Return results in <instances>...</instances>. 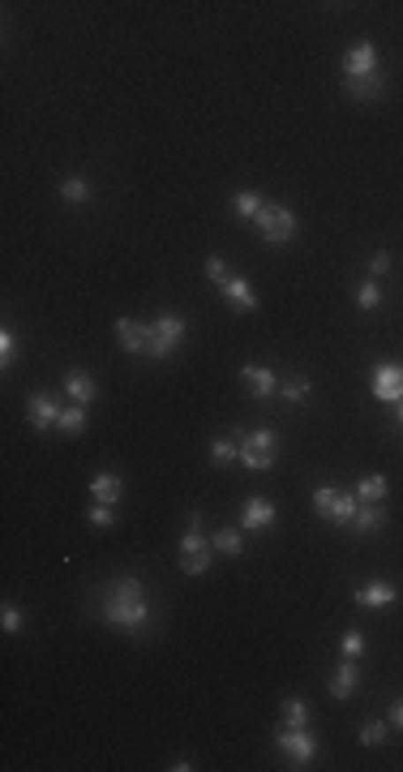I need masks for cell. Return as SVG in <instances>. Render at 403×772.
<instances>
[{
    "mask_svg": "<svg viewBox=\"0 0 403 772\" xmlns=\"http://www.w3.org/2000/svg\"><path fill=\"white\" fill-rule=\"evenodd\" d=\"M65 395H69L73 404L90 408V404L99 399V386H95V378H90L87 369H69V374H65Z\"/></svg>",
    "mask_w": 403,
    "mask_h": 772,
    "instance_id": "obj_13",
    "label": "cell"
},
{
    "mask_svg": "<svg viewBox=\"0 0 403 772\" xmlns=\"http://www.w3.org/2000/svg\"><path fill=\"white\" fill-rule=\"evenodd\" d=\"M202 271H206V279H210V283H219V279H228V266H224V258H215V253L206 258V266H202Z\"/></svg>",
    "mask_w": 403,
    "mask_h": 772,
    "instance_id": "obj_36",
    "label": "cell"
},
{
    "mask_svg": "<svg viewBox=\"0 0 403 772\" xmlns=\"http://www.w3.org/2000/svg\"><path fill=\"white\" fill-rule=\"evenodd\" d=\"M339 657H347V661H361V657H365V635L356 631V627L344 631V639H339Z\"/></svg>",
    "mask_w": 403,
    "mask_h": 772,
    "instance_id": "obj_30",
    "label": "cell"
},
{
    "mask_svg": "<svg viewBox=\"0 0 403 772\" xmlns=\"http://www.w3.org/2000/svg\"><path fill=\"white\" fill-rule=\"evenodd\" d=\"M13 348H18V344H13V331H0V369L13 365V357H18Z\"/></svg>",
    "mask_w": 403,
    "mask_h": 772,
    "instance_id": "obj_35",
    "label": "cell"
},
{
    "mask_svg": "<svg viewBox=\"0 0 403 772\" xmlns=\"http://www.w3.org/2000/svg\"><path fill=\"white\" fill-rule=\"evenodd\" d=\"M356 305H361L365 313H374L377 305H382V288H377V279H365V283L356 288Z\"/></svg>",
    "mask_w": 403,
    "mask_h": 772,
    "instance_id": "obj_32",
    "label": "cell"
},
{
    "mask_svg": "<svg viewBox=\"0 0 403 772\" xmlns=\"http://www.w3.org/2000/svg\"><path fill=\"white\" fill-rule=\"evenodd\" d=\"M356 683H361V665L339 657L335 674H331V695H335V699H352V695H356Z\"/></svg>",
    "mask_w": 403,
    "mask_h": 772,
    "instance_id": "obj_15",
    "label": "cell"
},
{
    "mask_svg": "<svg viewBox=\"0 0 403 772\" xmlns=\"http://www.w3.org/2000/svg\"><path fill=\"white\" fill-rule=\"evenodd\" d=\"M309 378L305 374H296V378H288V382H279V399H288V404H305L309 399Z\"/></svg>",
    "mask_w": 403,
    "mask_h": 772,
    "instance_id": "obj_26",
    "label": "cell"
},
{
    "mask_svg": "<svg viewBox=\"0 0 403 772\" xmlns=\"http://www.w3.org/2000/svg\"><path fill=\"white\" fill-rule=\"evenodd\" d=\"M116 339L129 357H146V327L129 322V318H116Z\"/></svg>",
    "mask_w": 403,
    "mask_h": 772,
    "instance_id": "obj_17",
    "label": "cell"
},
{
    "mask_svg": "<svg viewBox=\"0 0 403 772\" xmlns=\"http://www.w3.org/2000/svg\"><path fill=\"white\" fill-rule=\"evenodd\" d=\"M335 498H339V490H335V485H317V490H314V515H322L326 524H331V511H335Z\"/></svg>",
    "mask_w": 403,
    "mask_h": 772,
    "instance_id": "obj_29",
    "label": "cell"
},
{
    "mask_svg": "<svg viewBox=\"0 0 403 772\" xmlns=\"http://www.w3.org/2000/svg\"><path fill=\"white\" fill-rule=\"evenodd\" d=\"M386 271H391V253H386V249H377V253H374V275H386Z\"/></svg>",
    "mask_w": 403,
    "mask_h": 772,
    "instance_id": "obj_37",
    "label": "cell"
},
{
    "mask_svg": "<svg viewBox=\"0 0 403 772\" xmlns=\"http://www.w3.org/2000/svg\"><path fill=\"white\" fill-rule=\"evenodd\" d=\"M236 446H240V464L249 472H270L275 468V451H279V434L275 429H254Z\"/></svg>",
    "mask_w": 403,
    "mask_h": 772,
    "instance_id": "obj_5",
    "label": "cell"
},
{
    "mask_svg": "<svg viewBox=\"0 0 403 772\" xmlns=\"http://www.w3.org/2000/svg\"><path fill=\"white\" fill-rule=\"evenodd\" d=\"M180 339H185V318H180L176 309H163V313L146 327V357L168 360L176 348H180Z\"/></svg>",
    "mask_w": 403,
    "mask_h": 772,
    "instance_id": "obj_2",
    "label": "cell"
},
{
    "mask_svg": "<svg viewBox=\"0 0 403 772\" xmlns=\"http://www.w3.org/2000/svg\"><path fill=\"white\" fill-rule=\"evenodd\" d=\"M57 429H60V434H65V438H78V434L87 429V408H82V404H69V408L60 413Z\"/></svg>",
    "mask_w": 403,
    "mask_h": 772,
    "instance_id": "obj_22",
    "label": "cell"
},
{
    "mask_svg": "<svg viewBox=\"0 0 403 772\" xmlns=\"http://www.w3.org/2000/svg\"><path fill=\"white\" fill-rule=\"evenodd\" d=\"M210 562H215V545L202 532V515H189V528L180 537V571L185 575H206Z\"/></svg>",
    "mask_w": 403,
    "mask_h": 772,
    "instance_id": "obj_3",
    "label": "cell"
},
{
    "mask_svg": "<svg viewBox=\"0 0 403 772\" xmlns=\"http://www.w3.org/2000/svg\"><path fill=\"white\" fill-rule=\"evenodd\" d=\"M60 413H65V408H60V404L52 399V395H48V390H34V395L27 399V421H30V429H34V434H48V429H57Z\"/></svg>",
    "mask_w": 403,
    "mask_h": 772,
    "instance_id": "obj_8",
    "label": "cell"
},
{
    "mask_svg": "<svg viewBox=\"0 0 403 772\" xmlns=\"http://www.w3.org/2000/svg\"><path fill=\"white\" fill-rule=\"evenodd\" d=\"M254 223H258V232L270 245H288L292 236H296V215H292V206H284V202H266Z\"/></svg>",
    "mask_w": 403,
    "mask_h": 772,
    "instance_id": "obj_6",
    "label": "cell"
},
{
    "mask_svg": "<svg viewBox=\"0 0 403 772\" xmlns=\"http://www.w3.org/2000/svg\"><path fill=\"white\" fill-rule=\"evenodd\" d=\"M279 713H284V725H309V704H305V699H296V695H292V699H284V708H279Z\"/></svg>",
    "mask_w": 403,
    "mask_h": 772,
    "instance_id": "obj_31",
    "label": "cell"
},
{
    "mask_svg": "<svg viewBox=\"0 0 403 772\" xmlns=\"http://www.w3.org/2000/svg\"><path fill=\"white\" fill-rule=\"evenodd\" d=\"M215 288H219V297H224L232 309H240V313H258V292L249 288V279H245V275L219 279Z\"/></svg>",
    "mask_w": 403,
    "mask_h": 772,
    "instance_id": "obj_10",
    "label": "cell"
},
{
    "mask_svg": "<svg viewBox=\"0 0 403 772\" xmlns=\"http://www.w3.org/2000/svg\"><path fill=\"white\" fill-rule=\"evenodd\" d=\"M339 69H344V82H356V78H374V73H382V69H377V43H369V39L352 43V48L344 52V60H339Z\"/></svg>",
    "mask_w": 403,
    "mask_h": 772,
    "instance_id": "obj_7",
    "label": "cell"
},
{
    "mask_svg": "<svg viewBox=\"0 0 403 772\" xmlns=\"http://www.w3.org/2000/svg\"><path fill=\"white\" fill-rule=\"evenodd\" d=\"M87 524L90 528H112L116 524V506H108V502H90Z\"/></svg>",
    "mask_w": 403,
    "mask_h": 772,
    "instance_id": "obj_33",
    "label": "cell"
},
{
    "mask_svg": "<svg viewBox=\"0 0 403 772\" xmlns=\"http://www.w3.org/2000/svg\"><path fill=\"white\" fill-rule=\"evenodd\" d=\"M236 459H240V446H236L232 438L210 442V464H215V468H228V464H236Z\"/></svg>",
    "mask_w": 403,
    "mask_h": 772,
    "instance_id": "obj_25",
    "label": "cell"
},
{
    "mask_svg": "<svg viewBox=\"0 0 403 772\" xmlns=\"http://www.w3.org/2000/svg\"><path fill=\"white\" fill-rule=\"evenodd\" d=\"M275 515H279L275 502L254 494L249 502H245V511H240V528H245V532H270V528H275Z\"/></svg>",
    "mask_w": 403,
    "mask_h": 772,
    "instance_id": "obj_12",
    "label": "cell"
},
{
    "mask_svg": "<svg viewBox=\"0 0 403 772\" xmlns=\"http://www.w3.org/2000/svg\"><path fill=\"white\" fill-rule=\"evenodd\" d=\"M262 206H266V197L254 189H240V193H232V215L236 220H245V223H254L262 215Z\"/></svg>",
    "mask_w": 403,
    "mask_h": 772,
    "instance_id": "obj_19",
    "label": "cell"
},
{
    "mask_svg": "<svg viewBox=\"0 0 403 772\" xmlns=\"http://www.w3.org/2000/svg\"><path fill=\"white\" fill-rule=\"evenodd\" d=\"M361 609H386L399 601V588L391 583V579H369V583H361L356 588V597H352Z\"/></svg>",
    "mask_w": 403,
    "mask_h": 772,
    "instance_id": "obj_11",
    "label": "cell"
},
{
    "mask_svg": "<svg viewBox=\"0 0 403 772\" xmlns=\"http://www.w3.org/2000/svg\"><path fill=\"white\" fill-rule=\"evenodd\" d=\"M386 721H391V730H403V699H395V704H391Z\"/></svg>",
    "mask_w": 403,
    "mask_h": 772,
    "instance_id": "obj_38",
    "label": "cell"
},
{
    "mask_svg": "<svg viewBox=\"0 0 403 772\" xmlns=\"http://www.w3.org/2000/svg\"><path fill=\"white\" fill-rule=\"evenodd\" d=\"M356 506H361V498H356V494H339V498H335V511H331V524L352 528V520H356Z\"/></svg>",
    "mask_w": 403,
    "mask_h": 772,
    "instance_id": "obj_24",
    "label": "cell"
},
{
    "mask_svg": "<svg viewBox=\"0 0 403 772\" xmlns=\"http://www.w3.org/2000/svg\"><path fill=\"white\" fill-rule=\"evenodd\" d=\"M352 528H356V532H365V537H374V532H382V528H386V511H382L377 502H361V506H356V520H352Z\"/></svg>",
    "mask_w": 403,
    "mask_h": 772,
    "instance_id": "obj_18",
    "label": "cell"
},
{
    "mask_svg": "<svg viewBox=\"0 0 403 772\" xmlns=\"http://www.w3.org/2000/svg\"><path fill=\"white\" fill-rule=\"evenodd\" d=\"M210 545H215V553H224V558H240L245 553V537H240V528H219L210 537Z\"/></svg>",
    "mask_w": 403,
    "mask_h": 772,
    "instance_id": "obj_20",
    "label": "cell"
},
{
    "mask_svg": "<svg viewBox=\"0 0 403 772\" xmlns=\"http://www.w3.org/2000/svg\"><path fill=\"white\" fill-rule=\"evenodd\" d=\"M356 498H361V502H382V498H386V476H382V472H374V476H361Z\"/></svg>",
    "mask_w": 403,
    "mask_h": 772,
    "instance_id": "obj_27",
    "label": "cell"
},
{
    "mask_svg": "<svg viewBox=\"0 0 403 772\" xmlns=\"http://www.w3.org/2000/svg\"><path fill=\"white\" fill-rule=\"evenodd\" d=\"M240 382L249 386L254 399H270V395H279V378H275L270 369H262V365H245V369H240Z\"/></svg>",
    "mask_w": 403,
    "mask_h": 772,
    "instance_id": "obj_14",
    "label": "cell"
},
{
    "mask_svg": "<svg viewBox=\"0 0 403 772\" xmlns=\"http://www.w3.org/2000/svg\"><path fill=\"white\" fill-rule=\"evenodd\" d=\"M60 197L65 202H73V206H82V202H90V185H87V176H60Z\"/></svg>",
    "mask_w": 403,
    "mask_h": 772,
    "instance_id": "obj_23",
    "label": "cell"
},
{
    "mask_svg": "<svg viewBox=\"0 0 403 772\" xmlns=\"http://www.w3.org/2000/svg\"><path fill=\"white\" fill-rule=\"evenodd\" d=\"M399 425H403V399H399Z\"/></svg>",
    "mask_w": 403,
    "mask_h": 772,
    "instance_id": "obj_39",
    "label": "cell"
},
{
    "mask_svg": "<svg viewBox=\"0 0 403 772\" xmlns=\"http://www.w3.org/2000/svg\"><path fill=\"white\" fill-rule=\"evenodd\" d=\"M382 90H386L382 73H374V78H356V82H344V95H347V99H361V104H365V99H377Z\"/></svg>",
    "mask_w": 403,
    "mask_h": 772,
    "instance_id": "obj_21",
    "label": "cell"
},
{
    "mask_svg": "<svg viewBox=\"0 0 403 772\" xmlns=\"http://www.w3.org/2000/svg\"><path fill=\"white\" fill-rule=\"evenodd\" d=\"M369 386H374V399L377 404H399L403 399V365H377L374 378H369Z\"/></svg>",
    "mask_w": 403,
    "mask_h": 772,
    "instance_id": "obj_9",
    "label": "cell"
},
{
    "mask_svg": "<svg viewBox=\"0 0 403 772\" xmlns=\"http://www.w3.org/2000/svg\"><path fill=\"white\" fill-rule=\"evenodd\" d=\"M386 730H391V721H365L361 734H356V743L361 746H382L386 743Z\"/></svg>",
    "mask_w": 403,
    "mask_h": 772,
    "instance_id": "obj_28",
    "label": "cell"
},
{
    "mask_svg": "<svg viewBox=\"0 0 403 772\" xmlns=\"http://www.w3.org/2000/svg\"><path fill=\"white\" fill-rule=\"evenodd\" d=\"M90 498H95V502H108V506H116V502L125 498V481H120L116 472H99V476H90Z\"/></svg>",
    "mask_w": 403,
    "mask_h": 772,
    "instance_id": "obj_16",
    "label": "cell"
},
{
    "mask_svg": "<svg viewBox=\"0 0 403 772\" xmlns=\"http://www.w3.org/2000/svg\"><path fill=\"white\" fill-rule=\"evenodd\" d=\"M150 606H146V588L138 575H120L103 588V622L116 631H142Z\"/></svg>",
    "mask_w": 403,
    "mask_h": 772,
    "instance_id": "obj_1",
    "label": "cell"
},
{
    "mask_svg": "<svg viewBox=\"0 0 403 772\" xmlns=\"http://www.w3.org/2000/svg\"><path fill=\"white\" fill-rule=\"evenodd\" d=\"M0 631H4V635H18V631H22V609H18V606H4V614H0Z\"/></svg>",
    "mask_w": 403,
    "mask_h": 772,
    "instance_id": "obj_34",
    "label": "cell"
},
{
    "mask_svg": "<svg viewBox=\"0 0 403 772\" xmlns=\"http://www.w3.org/2000/svg\"><path fill=\"white\" fill-rule=\"evenodd\" d=\"M275 746L288 755V768H309L317 755V738L309 734V725H284L275 730Z\"/></svg>",
    "mask_w": 403,
    "mask_h": 772,
    "instance_id": "obj_4",
    "label": "cell"
}]
</instances>
